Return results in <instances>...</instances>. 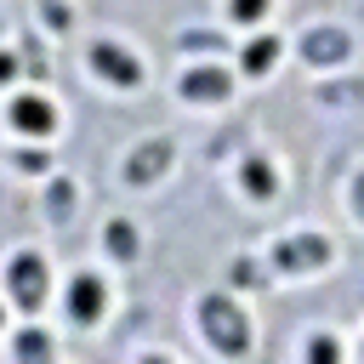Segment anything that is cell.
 I'll list each match as a JSON object with an SVG mask.
<instances>
[{
  "mask_svg": "<svg viewBox=\"0 0 364 364\" xmlns=\"http://www.w3.org/2000/svg\"><path fill=\"white\" fill-rule=\"evenodd\" d=\"M301 51H307V63H341V57L353 51V40H347L341 28H313V34L301 40Z\"/></svg>",
  "mask_w": 364,
  "mask_h": 364,
  "instance_id": "obj_6",
  "label": "cell"
},
{
  "mask_svg": "<svg viewBox=\"0 0 364 364\" xmlns=\"http://www.w3.org/2000/svg\"><path fill=\"white\" fill-rule=\"evenodd\" d=\"M68 313H74L80 324H91V318L102 313V284H97L91 273H80V279H74V290H68Z\"/></svg>",
  "mask_w": 364,
  "mask_h": 364,
  "instance_id": "obj_8",
  "label": "cell"
},
{
  "mask_svg": "<svg viewBox=\"0 0 364 364\" xmlns=\"http://www.w3.org/2000/svg\"><path fill=\"white\" fill-rule=\"evenodd\" d=\"M11 296H17L28 313L46 301V262H40V256H17V262H11Z\"/></svg>",
  "mask_w": 364,
  "mask_h": 364,
  "instance_id": "obj_3",
  "label": "cell"
},
{
  "mask_svg": "<svg viewBox=\"0 0 364 364\" xmlns=\"http://www.w3.org/2000/svg\"><path fill=\"white\" fill-rule=\"evenodd\" d=\"M245 188H250L256 199L273 193V171H267V159H250V165H245Z\"/></svg>",
  "mask_w": 364,
  "mask_h": 364,
  "instance_id": "obj_12",
  "label": "cell"
},
{
  "mask_svg": "<svg viewBox=\"0 0 364 364\" xmlns=\"http://www.w3.org/2000/svg\"><path fill=\"white\" fill-rule=\"evenodd\" d=\"M262 11H267V0H233V17H245V23L262 17Z\"/></svg>",
  "mask_w": 364,
  "mask_h": 364,
  "instance_id": "obj_18",
  "label": "cell"
},
{
  "mask_svg": "<svg viewBox=\"0 0 364 364\" xmlns=\"http://www.w3.org/2000/svg\"><path fill=\"white\" fill-rule=\"evenodd\" d=\"M199 318H205V336H210V341H216L222 353H245L250 330H245V318H239V307H233L228 296H205Z\"/></svg>",
  "mask_w": 364,
  "mask_h": 364,
  "instance_id": "obj_1",
  "label": "cell"
},
{
  "mask_svg": "<svg viewBox=\"0 0 364 364\" xmlns=\"http://www.w3.org/2000/svg\"><path fill=\"white\" fill-rule=\"evenodd\" d=\"M68 205H74V188H68V182H51V188H46V210H51V222H68Z\"/></svg>",
  "mask_w": 364,
  "mask_h": 364,
  "instance_id": "obj_13",
  "label": "cell"
},
{
  "mask_svg": "<svg viewBox=\"0 0 364 364\" xmlns=\"http://www.w3.org/2000/svg\"><path fill=\"white\" fill-rule=\"evenodd\" d=\"M108 250H114L119 262L136 256V233H131V222H108Z\"/></svg>",
  "mask_w": 364,
  "mask_h": 364,
  "instance_id": "obj_10",
  "label": "cell"
},
{
  "mask_svg": "<svg viewBox=\"0 0 364 364\" xmlns=\"http://www.w3.org/2000/svg\"><path fill=\"white\" fill-rule=\"evenodd\" d=\"M11 68H17V63H11V57H0V85L11 80Z\"/></svg>",
  "mask_w": 364,
  "mask_h": 364,
  "instance_id": "obj_20",
  "label": "cell"
},
{
  "mask_svg": "<svg viewBox=\"0 0 364 364\" xmlns=\"http://www.w3.org/2000/svg\"><path fill=\"white\" fill-rule=\"evenodd\" d=\"M17 353H23V358H46V353H51V341H46L40 330H23V336H17Z\"/></svg>",
  "mask_w": 364,
  "mask_h": 364,
  "instance_id": "obj_14",
  "label": "cell"
},
{
  "mask_svg": "<svg viewBox=\"0 0 364 364\" xmlns=\"http://www.w3.org/2000/svg\"><path fill=\"white\" fill-rule=\"evenodd\" d=\"M307 358L330 364V358H336V341H330V336H313V341H307Z\"/></svg>",
  "mask_w": 364,
  "mask_h": 364,
  "instance_id": "obj_15",
  "label": "cell"
},
{
  "mask_svg": "<svg viewBox=\"0 0 364 364\" xmlns=\"http://www.w3.org/2000/svg\"><path fill=\"white\" fill-rule=\"evenodd\" d=\"M182 91L199 97V102H216V97H228V74H216V68H193V74H182Z\"/></svg>",
  "mask_w": 364,
  "mask_h": 364,
  "instance_id": "obj_9",
  "label": "cell"
},
{
  "mask_svg": "<svg viewBox=\"0 0 364 364\" xmlns=\"http://www.w3.org/2000/svg\"><path fill=\"white\" fill-rule=\"evenodd\" d=\"M91 68H97V74H108L114 85H136V80H142L136 57H125L119 46H91Z\"/></svg>",
  "mask_w": 364,
  "mask_h": 364,
  "instance_id": "obj_4",
  "label": "cell"
},
{
  "mask_svg": "<svg viewBox=\"0 0 364 364\" xmlns=\"http://www.w3.org/2000/svg\"><path fill=\"white\" fill-rule=\"evenodd\" d=\"M262 273H256V262H233V284H256Z\"/></svg>",
  "mask_w": 364,
  "mask_h": 364,
  "instance_id": "obj_19",
  "label": "cell"
},
{
  "mask_svg": "<svg viewBox=\"0 0 364 364\" xmlns=\"http://www.w3.org/2000/svg\"><path fill=\"white\" fill-rule=\"evenodd\" d=\"M324 256H330V245H324L318 233H296V239L273 245V267H279V273H301V267H318Z\"/></svg>",
  "mask_w": 364,
  "mask_h": 364,
  "instance_id": "obj_2",
  "label": "cell"
},
{
  "mask_svg": "<svg viewBox=\"0 0 364 364\" xmlns=\"http://www.w3.org/2000/svg\"><path fill=\"white\" fill-rule=\"evenodd\" d=\"M40 17H46V23H51V28H63V23H68V11H63V6H57V0H40Z\"/></svg>",
  "mask_w": 364,
  "mask_h": 364,
  "instance_id": "obj_17",
  "label": "cell"
},
{
  "mask_svg": "<svg viewBox=\"0 0 364 364\" xmlns=\"http://www.w3.org/2000/svg\"><path fill=\"white\" fill-rule=\"evenodd\" d=\"M273 51H279V40H250V46H245V68H250V74H267Z\"/></svg>",
  "mask_w": 364,
  "mask_h": 364,
  "instance_id": "obj_11",
  "label": "cell"
},
{
  "mask_svg": "<svg viewBox=\"0 0 364 364\" xmlns=\"http://www.w3.org/2000/svg\"><path fill=\"white\" fill-rule=\"evenodd\" d=\"M51 119H57V114H51V102H40V97H17V102H11V125H17V131L46 136V131H51Z\"/></svg>",
  "mask_w": 364,
  "mask_h": 364,
  "instance_id": "obj_7",
  "label": "cell"
},
{
  "mask_svg": "<svg viewBox=\"0 0 364 364\" xmlns=\"http://www.w3.org/2000/svg\"><path fill=\"white\" fill-rule=\"evenodd\" d=\"M165 165H171V142H165V136H154V142H142V148L125 159V176H131V182H154Z\"/></svg>",
  "mask_w": 364,
  "mask_h": 364,
  "instance_id": "obj_5",
  "label": "cell"
},
{
  "mask_svg": "<svg viewBox=\"0 0 364 364\" xmlns=\"http://www.w3.org/2000/svg\"><path fill=\"white\" fill-rule=\"evenodd\" d=\"M222 40L216 34H182V51H216Z\"/></svg>",
  "mask_w": 364,
  "mask_h": 364,
  "instance_id": "obj_16",
  "label": "cell"
}]
</instances>
